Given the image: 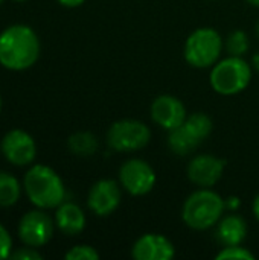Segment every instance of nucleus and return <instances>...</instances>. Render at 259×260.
Here are the masks:
<instances>
[{
    "label": "nucleus",
    "mask_w": 259,
    "mask_h": 260,
    "mask_svg": "<svg viewBox=\"0 0 259 260\" xmlns=\"http://www.w3.org/2000/svg\"><path fill=\"white\" fill-rule=\"evenodd\" d=\"M40 56V40L27 24H12L0 34V64L14 72L32 67Z\"/></svg>",
    "instance_id": "f257e3e1"
},
{
    "label": "nucleus",
    "mask_w": 259,
    "mask_h": 260,
    "mask_svg": "<svg viewBox=\"0 0 259 260\" xmlns=\"http://www.w3.org/2000/svg\"><path fill=\"white\" fill-rule=\"evenodd\" d=\"M23 187L29 201L37 209H56L66 198V187L61 177L44 165H34L26 172Z\"/></svg>",
    "instance_id": "f03ea898"
},
{
    "label": "nucleus",
    "mask_w": 259,
    "mask_h": 260,
    "mask_svg": "<svg viewBox=\"0 0 259 260\" xmlns=\"http://www.w3.org/2000/svg\"><path fill=\"white\" fill-rule=\"evenodd\" d=\"M226 212V200L209 187H202L192 192L183 203L182 219L197 232H205L215 227Z\"/></svg>",
    "instance_id": "7ed1b4c3"
},
{
    "label": "nucleus",
    "mask_w": 259,
    "mask_h": 260,
    "mask_svg": "<svg viewBox=\"0 0 259 260\" xmlns=\"http://www.w3.org/2000/svg\"><path fill=\"white\" fill-rule=\"evenodd\" d=\"M252 73V66L243 56L229 55L212 66L209 82L215 93L221 96H235L249 87Z\"/></svg>",
    "instance_id": "20e7f679"
},
{
    "label": "nucleus",
    "mask_w": 259,
    "mask_h": 260,
    "mask_svg": "<svg viewBox=\"0 0 259 260\" xmlns=\"http://www.w3.org/2000/svg\"><path fill=\"white\" fill-rule=\"evenodd\" d=\"M223 46V38L217 29L200 27L191 32L186 38L183 56L189 66L195 69H208L220 61Z\"/></svg>",
    "instance_id": "39448f33"
},
{
    "label": "nucleus",
    "mask_w": 259,
    "mask_h": 260,
    "mask_svg": "<svg viewBox=\"0 0 259 260\" xmlns=\"http://www.w3.org/2000/svg\"><path fill=\"white\" fill-rule=\"evenodd\" d=\"M212 119L205 113H194L186 117V120L169 131L168 148L172 154L185 157L192 154L212 133Z\"/></svg>",
    "instance_id": "423d86ee"
},
{
    "label": "nucleus",
    "mask_w": 259,
    "mask_h": 260,
    "mask_svg": "<svg viewBox=\"0 0 259 260\" xmlns=\"http://www.w3.org/2000/svg\"><path fill=\"white\" fill-rule=\"evenodd\" d=\"M151 140V129L136 119L114 122L107 131V145L116 152H134L145 148Z\"/></svg>",
    "instance_id": "0eeeda50"
},
{
    "label": "nucleus",
    "mask_w": 259,
    "mask_h": 260,
    "mask_svg": "<svg viewBox=\"0 0 259 260\" xmlns=\"http://www.w3.org/2000/svg\"><path fill=\"white\" fill-rule=\"evenodd\" d=\"M157 177L153 166L142 158H131L119 169V184L133 197H143L156 186Z\"/></svg>",
    "instance_id": "6e6552de"
},
{
    "label": "nucleus",
    "mask_w": 259,
    "mask_h": 260,
    "mask_svg": "<svg viewBox=\"0 0 259 260\" xmlns=\"http://www.w3.org/2000/svg\"><path fill=\"white\" fill-rule=\"evenodd\" d=\"M53 227L55 224L50 219V216L46 212H43V209H37L21 216L17 233L24 245L40 248L52 239Z\"/></svg>",
    "instance_id": "1a4fd4ad"
},
{
    "label": "nucleus",
    "mask_w": 259,
    "mask_h": 260,
    "mask_svg": "<svg viewBox=\"0 0 259 260\" xmlns=\"http://www.w3.org/2000/svg\"><path fill=\"white\" fill-rule=\"evenodd\" d=\"M122 186L114 180L96 181L87 195V206L96 216H108L118 210L122 200Z\"/></svg>",
    "instance_id": "9d476101"
},
{
    "label": "nucleus",
    "mask_w": 259,
    "mask_h": 260,
    "mask_svg": "<svg viewBox=\"0 0 259 260\" xmlns=\"http://www.w3.org/2000/svg\"><path fill=\"white\" fill-rule=\"evenodd\" d=\"M224 169L226 160L211 154H198L189 161L186 174L192 184L211 189L223 178Z\"/></svg>",
    "instance_id": "9b49d317"
},
{
    "label": "nucleus",
    "mask_w": 259,
    "mask_h": 260,
    "mask_svg": "<svg viewBox=\"0 0 259 260\" xmlns=\"http://www.w3.org/2000/svg\"><path fill=\"white\" fill-rule=\"evenodd\" d=\"M2 152L11 165L27 166L35 160L37 145L29 133L12 129L2 140Z\"/></svg>",
    "instance_id": "f8f14e48"
},
{
    "label": "nucleus",
    "mask_w": 259,
    "mask_h": 260,
    "mask_svg": "<svg viewBox=\"0 0 259 260\" xmlns=\"http://www.w3.org/2000/svg\"><path fill=\"white\" fill-rule=\"evenodd\" d=\"M150 111H151V119L154 120V123H157L168 133L180 126L188 117L186 107L183 105V102L179 98L171 96V94L157 96L153 101Z\"/></svg>",
    "instance_id": "ddd939ff"
},
{
    "label": "nucleus",
    "mask_w": 259,
    "mask_h": 260,
    "mask_svg": "<svg viewBox=\"0 0 259 260\" xmlns=\"http://www.w3.org/2000/svg\"><path fill=\"white\" fill-rule=\"evenodd\" d=\"M174 256V244L159 233L142 235L131 248V257L136 260H169Z\"/></svg>",
    "instance_id": "4468645a"
},
{
    "label": "nucleus",
    "mask_w": 259,
    "mask_h": 260,
    "mask_svg": "<svg viewBox=\"0 0 259 260\" xmlns=\"http://www.w3.org/2000/svg\"><path fill=\"white\" fill-rule=\"evenodd\" d=\"M55 225L67 236H76L85 229V215L75 203H63L55 212Z\"/></svg>",
    "instance_id": "2eb2a0df"
},
{
    "label": "nucleus",
    "mask_w": 259,
    "mask_h": 260,
    "mask_svg": "<svg viewBox=\"0 0 259 260\" xmlns=\"http://www.w3.org/2000/svg\"><path fill=\"white\" fill-rule=\"evenodd\" d=\"M217 227V241L223 247L231 245H241L247 236V224L246 221L238 215H229L226 218H221Z\"/></svg>",
    "instance_id": "dca6fc26"
},
{
    "label": "nucleus",
    "mask_w": 259,
    "mask_h": 260,
    "mask_svg": "<svg viewBox=\"0 0 259 260\" xmlns=\"http://www.w3.org/2000/svg\"><path fill=\"white\" fill-rule=\"evenodd\" d=\"M21 197L20 181L8 172L0 171V207H11L17 204Z\"/></svg>",
    "instance_id": "f3484780"
},
{
    "label": "nucleus",
    "mask_w": 259,
    "mask_h": 260,
    "mask_svg": "<svg viewBox=\"0 0 259 260\" xmlns=\"http://www.w3.org/2000/svg\"><path fill=\"white\" fill-rule=\"evenodd\" d=\"M69 149L81 157H89L93 155L98 151V139L92 133H75L69 137Z\"/></svg>",
    "instance_id": "a211bd4d"
},
{
    "label": "nucleus",
    "mask_w": 259,
    "mask_h": 260,
    "mask_svg": "<svg viewBox=\"0 0 259 260\" xmlns=\"http://www.w3.org/2000/svg\"><path fill=\"white\" fill-rule=\"evenodd\" d=\"M250 43H249V37L244 30L237 29L234 32L229 34L227 40H226V50L229 55L232 56H244V53L249 50Z\"/></svg>",
    "instance_id": "6ab92c4d"
},
{
    "label": "nucleus",
    "mask_w": 259,
    "mask_h": 260,
    "mask_svg": "<svg viewBox=\"0 0 259 260\" xmlns=\"http://www.w3.org/2000/svg\"><path fill=\"white\" fill-rule=\"evenodd\" d=\"M217 260L221 259H235V260H253L255 259V254L247 250L246 247L241 245H231V247H223L218 254L215 256Z\"/></svg>",
    "instance_id": "aec40b11"
},
{
    "label": "nucleus",
    "mask_w": 259,
    "mask_h": 260,
    "mask_svg": "<svg viewBox=\"0 0 259 260\" xmlns=\"http://www.w3.org/2000/svg\"><path fill=\"white\" fill-rule=\"evenodd\" d=\"M64 257L67 260H96L99 259V253L90 245H75L64 254Z\"/></svg>",
    "instance_id": "412c9836"
},
{
    "label": "nucleus",
    "mask_w": 259,
    "mask_h": 260,
    "mask_svg": "<svg viewBox=\"0 0 259 260\" xmlns=\"http://www.w3.org/2000/svg\"><path fill=\"white\" fill-rule=\"evenodd\" d=\"M12 253V239L9 232L0 224V260L9 259Z\"/></svg>",
    "instance_id": "4be33fe9"
},
{
    "label": "nucleus",
    "mask_w": 259,
    "mask_h": 260,
    "mask_svg": "<svg viewBox=\"0 0 259 260\" xmlns=\"http://www.w3.org/2000/svg\"><path fill=\"white\" fill-rule=\"evenodd\" d=\"M9 259L14 260H41L43 256L37 251V248L34 247H27L24 245V248H20L14 253H11Z\"/></svg>",
    "instance_id": "5701e85b"
},
{
    "label": "nucleus",
    "mask_w": 259,
    "mask_h": 260,
    "mask_svg": "<svg viewBox=\"0 0 259 260\" xmlns=\"http://www.w3.org/2000/svg\"><path fill=\"white\" fill-rule=\"evenodd\" d=\"M60 5L66 6V8H78L81 6L85 0H56Z\"/></svg>",
    "instance_id": "b1692460"
},
{
    "label": "nucleus",
    "mask_w": 259,
    "mask_h": 260,
    "mask_svg": "<svg viewBox=\"0 0 259 260\" xmlns=\"http://www.w3.org/2000/svg\"><path fill=\"white\" fill-rule=\"evenodd\" d=\"M252 210H253V215H255V218L259 221V193L255 197V200H253V204H252Z\"/></svg>",
    "instance_id": "393cba45"
},
{
    "label": "nucleus",
    "mask_w": 259,
    "mask_h": 260,
    "mask_svg": "<svg viewBox=\"0 0 259 260\" xmlns=\"http://www.w3.org/2000/svg\"><path fill=\"white\" fill-rule=\"evenodd\" d=\"M252 67H253L256 72H259V50L253 55V58H252Z\"/></svg>",
    "instance_id": "a878e982"
},
{
    "label": "nucleus",
    "mask_w": 259,
    "mask_h": 260,
    "mask_svg": "<svg viewBox=\"0 0 259 260\" xmlns=\"http://www.w3.org/2000/svg\"><path fill=\"white\" fill-rule=\"evenodd\" d=\"M247 3L255 6V8H259V0H247Z\"/></svg>",
    "instance_id": "bb28decb"
},
{
    "label": "nucleus",
    "mask_w": 259,
    "mask_h": 260,
    "mask_svg": "<svg viewBox=\"0 0 259 260\" xmlns=\"http://www.w3.org/2000/svg\"><path fill=\"white\" fill-rule=\"evenodd\" d=\"M256 35L259 37V20H258V23H256Z\"/></svg>",
    "instance_id": "cd10ccee"
},
{
    "label": "nucleus",
    "mask_w": 259,
    "mask_h": 260,
    "mask_svg": "<svg viewBox=\"0 0 259 260\" xmlns=\"http://www.w3.org/2000/svg\"><path fill=\"white\" fill-rule=\"evenodd\" d=\"M0 111H2V96H0Z\"/></svg>",
    "instance_id": "c85d7f7f"
},
{
    "label": "nucleus",
    "mask_w": 259,
    "mask_h": 260,
    "mask_svg": "<svg viewBox=\"0 0 259 260\" xmlns=\"http://www.w3.org/2000/svg\"><path fill=\"white\" fill-rule=\"evenodd\" d=\"M14 2H26V0H14Z\"/></svg>",
    "instance_id": "c756f323"
},
{
    "label": "nucleus",
    "mask_w": 259,
    "mask_h": 260,
    "mask_svg": "<svg viewBox=\"0 0 259 260\" xmlns=\"http://www.w3.org/2000/svg\"><path fill=\"white\" fill-rule=\"evenodd\" d=\"M3 2H5V0H0V5H2V3H3Z\"/></svg>",
    "instance_id": "7c9ffc66"
}]
</instances>
